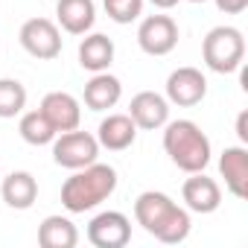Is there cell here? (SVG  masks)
<instances>
[{
	"mask_svg": "<svg viewBox=\"0 0 248 248\" xmlns=\"http://www.w3.org/2000/svg\"><path fill=\"white\" fill-rule=\"evenodd\" d=\"M236 138L242 146L248 143V111H239V117H236Z\"/></svg>",
	"mask_w": 248,
	"mask_h": 248,
	"instance_id": "cell-24",
	"label": "cell"
},
{
	"mask_svg": "<svg viewBox=\"0 0 248 248\" xmlns=\"http://www.w3.org/2000/svg\"><path fill=\"white\" fill-rule=\"evenodd\" d=\"M135 222L158 242L178 245L190 236V213L161 190H146L135 199Z\"/></svg>",
	"mask_w": 248,
	"mask_h": 248,
	"instance_id": "cell-1",
	"label": "cell"
},
{
	"mask_svg": "<svg viewBox=\"0 0 248 248\" xmlns=\"http://www.w3.org/2000/svg\"><path fill=\"white\" fill-rule=\"evenodd\" d=\"M181 199L184 207L193 213H213L222 204V187L216 184V178L204 175V172H190V178L181 187Z\"/></svg>",
	"mask_w": 248,
	"mask_h": 248,
	"instance_id": "cell-12",
	"label": "cell"
},
{
	"mask_svg": "<svg viewBox=\"0 0 248 248\" xmlns=\"http://www.w3.org/2000/svg\"><path fill=\"white\" fill-rule=\"evenodd\" d=\"M18 41L38 62H53V59L62 56V30L50 18H30V21H24L21 32H18Z\"/></svg>",
	"mask_w": 248,
	"mask_h": 248,
	"instance_id": "cell-6",
	"label": "cell"
},
{
	"mask_svg": "<svg viewBox=\"0 0 248 248\" xmlns=\"http://www.w3.org/2000/svg\"><path fill=\"white\" fill-rule=\"evenodd\" d=\"M149 3L155 9H172V6H178V0H149Z\"/></svg>",
	"mask_w": 248,
	"mask_h": 248,
	"instance_id": "cell-25",
	"label": "cell"
},
{
	"mask_svg": "<svg viewBox=\"0 0 248 248\" xmlns=\"http://www.w3.org/2000/svg\"><path fill=\"white\" fill-rule=\"evenodd\" d=\"M219 172L233 199H248V149L242 143L225 146V152L219 155Z\"/></svg>",
	"mask_w": 248,
	"mask_h": 248,
	"instance_id": "cell-13",
	"label": "cell"
},
{
	"mask_svg": "<svg viewBox=\"0 0 248 248\" xmlns=\"http://www.w3.org/2000/svg\"><path fill=\"white\" fill-rule=\"evenodd\" d=\"M216 9L225 12V15H242L248 9V0H213Z\"/></svg>",
	"mask_w": 248,
	"mask_h": 248,
	"instance_id": "cell-23",
	"label": "cell"
},
{
	"mask_svg": "<svg viewBox=\"0 0 248 248\" xmlns=\"http://www.w3.org/2000/svg\"><path fill=\"white\" fill-rule=\"evenodd\" d=\"M56 18L67 35H85L96 24V6H93V0H59Z\"/></svg>",
	"mask_w": 248,
	"mask_h": 248,
	"instance_id": "cell-16",
	"label": "cell"
},
{
	"mask_svg": "<svg viewBox=\"0 0 248 248\" xmlns=\"http://www.w3.org/2000/svg\"><path fill=\"white\" fill-rule=\"evenodd\" d=\"M114 62V41L102 32H85V38L79 41V64L91 73H102L108 70Z\"/></svg>",
	"mask_w": 248,
	"mask_h": 248,
	"instance_id": "cell-18",
	"label": "cell"
},
{
	"mask_svg": "<svg viewBox=\"0 0 248 248\" xmlns=\"http://www.w3.org/2000/svg\"><path fill=\"white\" fill-rule=\"evenodd\" d=\"M117 190V170L111 164H88L73 170V175L62 184V204L67 213H88L111 199Z\"/></svg>",
	"mask_w": 248,
	"mask_h": 248,
	"instance_id": "cell-2",
	"label": "cell"
},
{
	"mask_svg": "<svg viewBox=\"0 0 248 248\" xmlns=\"http://www.w3.org/2000/svg\"><path fill=\"white\" fill-rule=\"evenodd\" d=\"M202 59L213 73H236L245 62V38L236 27H213L202 41Z\"/></svg>",
	"mask_w": 248,
	"mask_h": 248,
	"instance_id": "cell-4",
	"label": "cell"
},
{
	"mask_svg": "<svg viewBox=\"0 0 248 248\" xmlns=\"http://www.w3.org/2000/svg\"><path fill=\"white\" fill-rule=\"evenodd\" d=\"M96 140H99V149H108V152H123L135 146L138 140V126L129 114H108L99 126H96Z\"/></svg>",
	"mask_w": 248,
	"mask_h": 248,
	"instance_id": "cell-14",
	"label": "cell"
},
{
	"mask_svg": "<svg viewBox=\"0 0 248 248\" xmlns=\"http://www.w3.org/2000/svg\"><path fill=\"white\" fill-rule=\"evenodd\" d=\"M53 146V161L64 170H82L88 164H93L99 158V140L96 135L91 132H62L56 135V140L50 143Z\"/></svg>",
	"mask_w": 248,
	"mask_h": 248,
	"instance_id": "cell-5",
	"label": "cell"
},
{
	"mask_svg": "<svg viewBox=\"0 0 248 248\" xmlns=\"http://www.w3.org/2000/svg\"><path fill=\"white\" fill-rule=\"evenodd\" d=\"M132 239V222L120 210H102L88 222V242L93 248H123Z\"/></svg>",
	"mask_w": 248,
	"mask_h": 248,
	"instance_id": "cell-8",
	"label": "cell"
},
{
	"mask_svg": "<svg viewBox=\"0 0 248 248\" xmlns=\"http://www.w3.org/2000/svg\"><path fill=\"white\" fill-rule=\"evenodd\" d=\"M18 132H21L24 143H30V146H50V143L56 140V129L50 126V120H47L41 111H27V114H21Z\"/></svg>",
	"mask_w": 248,
	"mask_h": 248,
	"instance_id": "cell-20",
	"label": "cell"
},
{
	"mask_svg": "<svg viewBox=\"0 0 248 248\" xmlns=\"http://www.w3.org/2000/svg\"><path fill=\"white\" fill-rule=\"evenodd\" d=\"M138 44L146 56H170L178 47V24L170 15H146L138 27Z\"/></svg>",
	"mask_w": 248,
	"mask_h": 248,
	"instance_id": "cell-7",
	"label": "cell"
},
{
	"mask_svg": "<svg viewBox=\"0 0 248 248\" xmlns=\"http://www.w3.org/2000/svg\"><path fill=\"white\" fill-rule=\"evenodd\" d=\"M190 3H207V0H190Z\"/></svg>",
	"mask_w": 248,
	"mask_h": 248,
	"instance_id": "cell-26",
	"label": "cell"
},
{
	"mask_svg": "<svg viewBox=\"0 0 248 248\" xmlns=\"http://www.w3.org/2000/svg\"><path fill=\"white\" fill-rule=\"evenodd\" d=\"M164 152L187 175L190 172H204L207 164H210V155H213L210 138L193 120H167L164 123Z\"/></svg>",
	"mask_w": 248,
	"mask_h": 248,
	"instance_id": "cell-3",
	"label": "cell"
},
{
	"mask_svg": "<svg viewBox=\"0 0 248 248\" xmlns=\"http://www.w3.org/2000/svg\"><path fill=\"white\" fill-rule=\"evenodd\" d=\"M120 96H123V82L108 70L93 73L85 82V93H82V99L91 111H108L120 102Z\"/></svg>",
	"mask_w": 248,
	"mask_h": 248,
	"instance_id": "cell-17",
	"label": "cell"
},
{
	"mask_svg": "<svg viewBox=\"0 0 248 248\" xmlns=\"http://www.w3.org/2000/svg\"><path fill=\"white\" fill-rule=\"evenodd\" d=\"M129 117L135 120V126L143 132H158L164 129V123L170 120V102L164 93L155 91H140L129 102Z\"/></svg>",
	"mask_w": 248,
	"mask_h": 248,
	"instance_id": "cell-11",
	"label": "cell"
},
{
	"mask_svg": "<svg viewBox=\"0 0 248 248\" xmlns=\"http://www.w3.org/2000/svg\"><path fill=\"white\" fill-rule=\"evenodd\" d=\"M0 196L12 210H30L38 199V181L27 170H15L9 175H0Z\"/></svg>",
	"mask_w": 248,
	"mask_h": 248,
	"instance_id": "cell-15",
	"label": "cell"
},
{
	"mask_svg": "<svg viewBox=\"0 0 248 248\" xmlns=\"http://www.w3.org/2000/svg\"><path fill=\"white\" fill-rule=\"evenodd\" d=\"M38 111L50 120V126L56 129V135L73 132V129H79V123H82V105L67 91H50L41 99V108Z\"/></svg>",
	"mask_w": 248,
	"mask_h": 248,
	"instance_id": "cell-10",
	"label": "cell"
},
{
	"mask_svg": "<svg viewBox=\"0 0 248 248\" xmlns=\"http://www.w3.org/2000/svg\"><path fill=\"white\" fill-rule=\"evenodd\" d=\"M79 242V231L67 216H47L38 225V245L41 248H76Z\"/></svg>",
	"mask_w": 248,
	"mask_h": 248,
	"instance_id": "cell-19",
	"label": "cell"
},
{
	"mask_svg": "<svg viewBox=\"0 0 248 248\" xmlns=\"http://www.w3.org/2000/svg\"><path fill=\"white\" fill-rule=\"evenodd\" d=\"M102 6L114 24H132L143 15V0H102Z\"/></svg>",
	"mask_w": 248,
	"mask_h": 248,
	"instance_id": "cell-22",
	"label": "cell"
},
{
	"mask_svg": "<svg viewBox=\"0 0 248 248\" xmlns=\"http://www.w3.org/2000/svg\"><path fill=\"white\" fill-rule=\"evenodd\" d=\"M27 108V88L18 79H0V120H12Z\"/></svg>",
	"mask_w": 248,
	"mask_h": 248,
	"instance_id": "cell-21",
	"label": "cell"
},
{
	"mask_svg": "<svg viewBox=\"0 0 248 248\" xmlns=\"http://www.w3.org/2000/svg\"><path fill=\"white\" fill-rule=\"evenodd\" d=\"M207 96V79L199 67H178L167 76V102L178 108H193Z\"/></svg>",
	"mask_w": 248,
	"mask_h": 248,
	"instance_id": "cell-9",
	"label": "cell"
}]
</instances>
